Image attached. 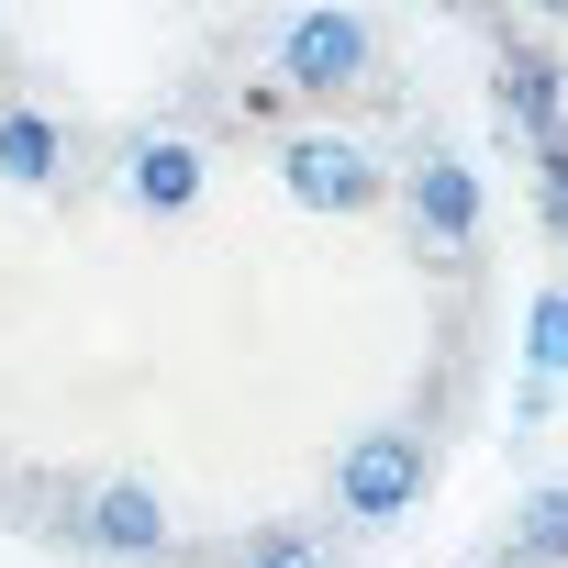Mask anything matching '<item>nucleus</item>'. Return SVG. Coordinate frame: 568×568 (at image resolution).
Instances as JSON below:
<instances>
[{"label":"nucleus","mask_w":568,"mask_h":568,"mask_svg":"<svg viewBox=\"0 0 568 568\" xmlns=\"http://www.w3.org/2000/svg\"><path fill=\"white\" fill-rule=\"evenodd\" d=\"M245 568H324V535H267Z\"/></svg>","instance_id":"12"},{"label":"nucleus","mask_w":568,"mask_h":568,"mask_svg":"<svg viewBox=\"0 0 568 568\" xmlns=\"http://www.w3.org/2000/svg\"><path fill=\"white\" fill-rule=\"evenodd\" d=\"M379 57L368 12H302V23H278V79L291 90H357Z\"/></svg>","instance_id":"4"},{"label":"nucleus","mask_w":568,"mask_h":568,"mask_svg":"<svg viewBox=\"0 0 568 568\" xmlns=\"http://www.w3.org/2000/svg\"><path fill=\"white\" fill-rule=\"evenodd\" d=\"M413 223H424L446 256L479 245V179H468V156H424V168H413Z\"/></svg>","instance_id":"7"},{"label":"nucleus","mask_w":568,"mask_h":568,"mask_svg":"<svg viewBox=\"0 0 568 568\" xmlns=\"http://www.w3.org/2000/svg\"><path fill=\"white\" fill-rule=\"evenodd\" d=\"M278 190H291L302 212H368L379 201V156L357 134H291L278 145Z\"/></svg>","instance_id":"3"},{"label":"nucleus","mask_w":568,"mask_h":568,"mask_svg":"<svg viewBox=\"0 0 568 568\" xmlns=\"http://www.w3.org/2000/svg\"><path fill=\"white\" fill-rule=\"evenodd\" d=\"M557 557H568V479L513 513V568H557Z\"/></svg>","instance_id":"10"},{"label":"nucleus","mask_w":568,"mask_h":568,"mask_svg":"<svg viewBox=\"0 0 568 568\" xmlns=\"http://www.w3.org/2000/svg\"><path fill=\"white\" fill-rule=\"evenodd\" d=\"M424 479H435V446L402 435V424H379V435H357V446L335 457V513H357V524H402V513L424 501Z\"/></svg>","instance_id":"1"},{"label":"nucleus","mask_w":568,"mask_h":568,"mask_svg":"<svg viewBox=\"0 0 568 568\" xmlns=\"http://www.w3.org/2000/svg\"><path fill=\"white\" fill-rule=\"evenodd\" d=\"M57 524H68L90 557H112V568H145V557H168V501H156L145 479H79V490L57 501Z\"/></svg>","instance_id":"2"},{"label":"nucleus","mask_w":568,"mask_h":568,"mask_svg":"<svg viewBox=\"0 0 568 568\" xmlns=\"http://www.w3.org/2000/svg\"><path fill=\"white\" fill-rule=\"evenodd\" d=\"M57 168H68V134L45 112H0V179L12 190H57Z\"/></svg>","instance_id":"8"},{"label":"nucleus","mask_w":568,"mask_h":568,"mask_svg":"<svg viewBox=\"0 0 568 568\" xmlns=\"http://www.w3.org/2000/svg\"><path fill=\"white\" fill-rule=\"evenodd\" d=\"M524 390H557L568 379V291H535V313H524Z\"/></svg>","instance_id":"9"},{"label":"nucleus","mask_w":568,"mask_h":568,"mask_svg":"<svg viewBox=\"0 0 568 568\" xmlns=\"http://www.w3.org/2000/svg\"><path fill=\"white\" fill-rule=\"evenodd\" d=\"M501 123L535 156H568V79L546 68V45H501Z\"/></svg>","instance_id":"5"},{"label":"nucleus","mask_w":568,"mask_h":568,"mask_svg":"<svg viewBox=\"0 0 568 568\" xmlns=\"http://www.w3.org/2000/svg\"><path fill=\"white\" fill-rule=\"evenodd\" d=\"M123 201L134 212H190L201 201V145L190 134H134L123 145Z\"/></svg>","instance_id":"6"},{"label":"nucleus","mask_w":568,"mask_h":568,"mask_svg":"<svg viewBox=\"0 0 568 568\" xmlns=\"http://www.w3.org/2000/svg\"><path fill=\"white\" fill-rule=\"evenodd\" d=\"M535 201H546V234L568 245V156H535Z\"/></svg>","instance_id":"11"}]
</instances>
